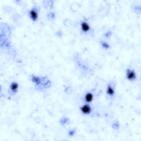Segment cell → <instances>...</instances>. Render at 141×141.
Masks as SVG:
<instances>
[{"mask_svg":"<svg viewBox=\"0 0 141 141\" xmlns=\"http://www.w3.org/2000/svg\"><path fill=\"white\" fill-rule=\"evenodd\" d=\"M126 77L129 81H134L136 78V75L134 71L128 69L126 72Z\"/></svg>","mask_w":141,"mask_h":141,"instance_id":"1","label":"cell"},{"mask_svg":"<svg viewBox=\"0 0 141 141\" xmlns=\"http://www.w3.org/2000/svg\"><path fill=\"white\" fill-rule=\"evenodd\" d=\"M81 111L84 114H89L91 111V108L89 105L85 104L81 108Z\"/></svg>","mask_w":141,"mask_h":141,"instance_id":"2","label":"cell"},{"mask_svg":"<svg viewBox=\"0 0 141 141\" xmlns=\"http://www.w3.org/2000/svg\"><path fill=\"white\" fill-rule=\"evenodd\" d=\"M29 16L30 17L32 18V19L33 21H36L38 19V13L36 9H32L29 12Z\"/></svg>","mask_w":141,"mask_h":141,"instance_id":"3","label":"cell"},{"mask_svg":"<svg viewBox=\"0 0 141 141\" xmlns=\"http://www.w3.org/2000/svg\"><path fill=\"white\" fill-rule=\"evenodd\" d=\"M81 28L82 30V31L83 32H89L90 30V29H91L90 25L85 22H83L82 23H81Z\"/></svg>","mask_w":141,"mask_h":141,"instance_id":"4","label":"cell"},{"mask_svg":"<svg viewBox=\"0 0 141 141\" xmlns=\"http://www.w3.org/2000/svg\"><path fill=\"white\" fill-rule=\"evenodd\" d=\"M94 98V95L92 93H87L85 95L84 99L85 101L87 102V103H91V101H93Z\"/></svg>","mask_w":141,"mask_h":141,"instance_id":"5","label":"cell"},{"mask_svg":"<svg viewBox=\"0 0 141 141\" xmlns=\"http://www.w3.org/2000/svg\"><path fill=\"white\" fill-rule=\"evenodd\" d=\"M18 87H19V85H18V84L17 83L13 82L11 84V86H10V89H11V90L13 92L16 93L17 92L18 89Z\"/></svg>","mask_w":141,"mask_h":141,"instance_id":"6","label":"cell"},{"mask_svg":"<svg viewBox=\"0 0 141 141\" xmlns=\"http://www.w3.org/2000/svg\"><path fill=\"white\" fill-rule=\"evenodd\" d=\"M107 94L110 96H113L115 93V91H114V88L112 87L111 85H109L107 87Z\"/></svg>","mask_w":141,"mask_h":141,"instance_id":"7","label":"cell"},{"mask_svg":"<svg viewBox=\"0 0 141 141\" xmlns=\"http://www.w3.org/2000/svg\"><path fill=\"white\" fill-rule=\"evenodd\" d=\"M32 80H33V81H34L35 83L37 84H39L40 83V81H41L40 78L38 77H35V76L33 77Z\"/></svg>","mask_w":141,"mask_h":141,"instance_id":"8","label":"cell"},{"mask_svg":"<svg viewBox=\"0 0 141 141\" xmlns=\"http://www.w3.org/2000/svg\"><path fill=\"white\" fill-rule=\"evenodd\" d=\"M102 45H103V46L104 47V48H109V45L107 44V43H105V42H104V43H103V44H102Z\"/></svg>","mask_w":141,"mask_h":141,"instance_id":"9","label":"cell"}]
</instances>
